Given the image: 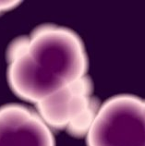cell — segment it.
<instances>
[{
    "mask_svg": "<svg viewBox=\"0 0 145 146\" xmlns=\"http://www.w3.org/2000/svg\"><path fill=\"white\" fill-rule=\"evenodd\" d=\"M9 82L13 92L39 103L86 76L88 57L74 32L45 25L28 38L15 41L9 50Z\"/></svg>",
    "mask_w": 145,
    "mask_h": 146,
    "instance_id": "6da1fadb",
    "label": "cell"
},
{
    "mask_svg": "<svg viewBox=\"0 0 145 146\" xmlns=\"http://www.w3.org/2000/svg\"><path fill=\"white\" fill-rule=\"evenodd\" d=\"M91 92V82L85 76L37 103L38 115L48 127L66 129L76 137L85 136L100 107Z\"/></svg>",
    "mask_w": 145,
    "mask_h": 146,
    "instance_id": "3957f363",
    "label": "cell"
},
{
    "mask_svg": "<svg viewBox=\"0 0 145 146\" xmlns=\"http://www.w3.org/2000/svg\"><path fill=\"white\" fill-rule=\"evenodd\" d=\"M20 5V1H0V14L15 9Z\"/></svg>",
    "mask_w": 145,
    "mask_h": 146,
    "instance_id": "5b68a950",
    "label": "cell"
},
{
    "mask_svg": "<svg viewBox=\"0 0 145 146\" xmlns=\"http://www.w3.org/2000/svg\"><path fill=\"white\" fill-rule=\"evenodd\" d=\"M86 137L88 146H145V99L120 94L106 100Z\"/></svg>",
    "mask_w": 145,
    "mask_h": 146,
    "instance_id": "7a4b0ae2",
    "label": "cell"
},
{
    "mask_svg": "<svg viewBox=\"0 0 145 146\" xmlns=\"http://www.w3.org/2000/svg\"><path fill=\"white\" fill-rule=\"evenodd\" d=\"M0 146H55V139L38 114L7 105L0 107Z\"/></svg>",
    "mask_w": 145,
    "mask_h": 146,
    "instance_id": "277c9868",
    "label": "cell"
}]
</instances>
